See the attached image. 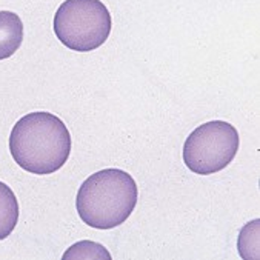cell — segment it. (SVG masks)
<instances>
[{"label":"cell","instance_id":"cell-1","mask_svg":"<svg viewBox=\"0 0 260 260\" xmlns=\"http://www.w3.org/2000/svg\"><path fill=\"white\" fill-rule=\"evenodd\" d=\"M10 152L26 173L53 174L68 162L71 136L57 116L45 111L29 113L13 126Z\"/></svg>","mask_w":260,"mask_h":260},{"label":"cell","instance_id":"cell-2","mask_svg":"<svg viewBox=\"0 0 260 260\" xmlns=\"http://www.w3.org/2000/svg\"><path fill=\"white\" fill-rule=\"evenodd\" d=\"M134 179L122 170L107 168L89 176L79 188L76 206L83 223L95 230H113L126 222L137 205Z\"/></svg>","mask_w":260,"mask_h":260},{"label":"cell","instance_id":"cell-3","mask_svg":"<svg viewBox=\"0 0 260 260\" xmlns=\"http://www.w3.org/2000/svg\"><path fill=\"white\" fill-rule=\"evenodd\" d=\"M111 14L100 0H65L54 16L56 37L71 51L88 53L110 37Z\"/></svg>","mask_w":260,"mask_h":260},{"label":"cell","instance_id":"cell-4","mask_svg":"<svg viewBox=\"0 0 260 260\" xmlns=\"http://www.w3.org/2000/svg\"><path fill=\"white\" fill-rule=\"evenodd\" d=\"M239 146V131L231 123L223 120L206 122L186 137L183 162L194 174H216L234 160Z\"/></svg>","mask_w":260,"mask_h":260},{"label":"cell","instance_id":"cell-5","mask_svg":"<svg viewBox=\"0 0 260 260\" xmlns=\"http://www.w3.org/2000/svg\"><path fill=\"white\" fill-rule=\"evenodd\" d=\"M23 42V23L19 14L0 11V60L16 54Z\"/></svg>","mask_w":260,"mask_h":260},{"label":"cell","instance_id":"cell-6","mask_svg":"<svg viewBox=\"0 0 260 260\" xmlns=\"http://www.w3.org/2000/svg\"><path fill=\"white\" fill-rule=\"evenodd\" d=\"M19 200L14 191L0 182V240H5L19 222Z\"/></svg>","mask_w":260,"mask_h":260},{"label":"cell","instance_id":"cell-7","mask_svg":"<svg viewBox=\"0 0 260 260\" xmlns=\"http://www.w3.org/2000/svg\"><path fill=\"white\" fill-rule=\"evenodd\" d=\"M67 258H111V254L103 248L100 243L91 240H82L74 243L65 254L63 260Z\"/></svg>","mask_w":260,"mask_h":260}]
</instances>
